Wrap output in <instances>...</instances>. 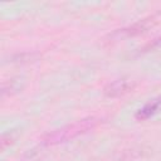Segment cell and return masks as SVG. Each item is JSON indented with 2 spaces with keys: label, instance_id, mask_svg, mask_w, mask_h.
<instances>
[{
  "label": "cell",
  "instance_id": "1",
  "mask_svg": "<svg viewBox=\"0 0 161 161\" xmlns=\"http://www.w3.org/2000/svg\"><path fill=\"white\" fill-rule=\"evenodd\" d=\"M97 125V119L93 117L83 118L80 121H77L72 125H67L62 128L54 130L49 133H47L43 137V143L45 145H58L67 141H70L91 130H93Z\"/></svg>",
  "mask_w": 161,
  "mask_h": 161
},
{
  "label": "cell",
  "instance_id": "2",
  "mask_svg": "<svg viewBox=\"0 0 161 161\" xmlns=\"http://www.w3.org/2000/svg\"><path fill=\"white\" fill-rule=\"evenodd\" d=\"M131 88H132L131 83L127 79L121 78V79H116V80L108 83L104 88V94L109 98H114V97H119V96L127 93Z\"/></svg>",
  "mask_w": 161,
  "mask_h": 161
},
{
  "label": "cell",
  "instance_id": "3",
  "mask_svg": "<svg viewBox=\"0 0 161 161\" xmlns=\"http://www.w3.org/2000/svg\"><path fill=\"white\" fill-rule=\"evenodd\" d=\"M160 111H161V96H158V97L151 99L150 102H147L142 108H140L136 112L135 117L138 121H145V119H148L150 117L155 116Z\"/></svg>",
  "mask_w": 161,
  "mask_h": 161
},
{
  "label": "cell",
  "instance_id": "4",
  "mask_svg": "<svg viewBox=\"0 0 161 161\" xmlns=\"http://www.w3.org/2000/svg\"><path fill=\"white\" fill-rule=\"evenodd\" d=\"M155 23V18H148V19H143L141 21H138L137 24H133L131 28L128 29H123L121 30L119 34H126L127 36L130 35H136V34H140L142 31H146L148 28H151Z\"/></svg>",
  "mask_w": 161,
  "mask_h": 161
}]
</instances>
